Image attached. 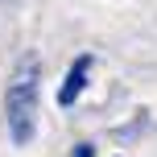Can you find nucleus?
<instances>
[{
    "label": "nucleus",
    "instance_id": "7ed1b4c3",
    "mask_svg": "<svg viewBox=\"0 0 157 157\" xmlns=\"http://www.w3.org/2000/svg\"><path fill=\"white\" fill-rule=\"evenodd\" d=\"M71 157H91V145H75V153Z\"/></svg>",
    "mask_w": 157,
    "mask_h": 157
},
{
    "label": "nucleus",
    "instance_id": "f257e3e1",
    "mask_svg": "<svg viewBox=\"0 0 157 157\" xmlns=\"http://www.w3.org/2000/svg\"><path fill=\"white\" fill-rule=\"evenodd\" d=\"M4 124H8V136H13L17 145L33 141V124H37V62H33V58H25L13 71V78H8Z\"/></svg>",
    "mask_w": 157,
    "mask_h": 157
},
{
    "label": "nucleus",
    "instance_id": "f03ea898",
    "mask_svg": "<svg viewBox=\"0 0 157 157\" xmlns=\"http://www.w3.org/2000/svg\"><path fill=\"white\" fill-rule=\"evenodd\" d=\"M87 75H91V58H75V66L66 71V78H62V87H58V103L62 108H71V103L83 95V87H87Z\"/></svg>",
    "mask_w": 157,
    "mask_h": 157
}]
</instances>
